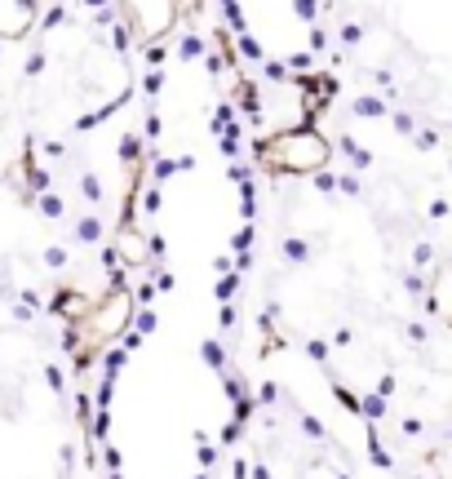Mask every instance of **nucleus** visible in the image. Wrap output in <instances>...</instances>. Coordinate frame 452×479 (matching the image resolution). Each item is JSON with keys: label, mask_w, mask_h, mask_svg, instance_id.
Instances as JSON below:
<instances>
[{"label": "nucleus", "mask_w": 452, "mask_h": 479, "mask_svg": "<svg viewBox=\"0 0 452 479\" xmlns=\"http://www.w3.org/2000/svg\"><path fill=\"white\" fill-rule=\"evenodd\" d=\"M102 369H107V378H116V373L125 369V351H111L107 360H102Z\"/></svg>", "instance_id": "nucleus-9"}, {"label": "nucleus", "mask_w": 452, "mask_h": 479, "mask_svg": "<svg viewBox=\"0 0 452 479\" xmlns=\"http://www.w3.org/2000/svg\"><path fill=\"white\" fill-rule=\"evenodd\" d=\"M151 302H155V288L142 284V288H138V306H151Z\"/></svg>", "instance_id": "nucleus-14"}, {"label": "nucleus", "mask_w": 452, "mask_h": 479, "mask_svg": "<svg viewBox=\"0 0 452 479\" xmlns=\"http://www.w3.org/2000/svg\"><path fill=\"white\" fill-rule=\"evenodd\" d=\"M235 288H240V271H226V275L218 280V302H231Z\"/></svg>", "instance_id": "nucleus-4"}, {"label": "nucleus", "mask_w": 452, "mask_h": 479, "mask_svg": "<svg viewBox=\"0 0 452 479\" xmlns=\"http://www.w3.org/2000/svg\"><path fill=\"white\" fill-rule=\"evenodd\" d=\"M279 400V386H275V382H262V386H258V400H253V404H275Z\"/></svg>", "instance_id": "nucleus-8"}, {"label": "nucleus", "mask_w": 452, "mask_h": 479, "mask_svg": "<svg viewBox=\"0 0 452 479\" xmlns=\"http://www.w3.org/2000/svg\"><path fill=\"white\" fill-rule=\"evenodd\" d=\"M360 417H364V421L386 417V400H381V395H364V400H360Z\"/></svg>", "instance_id": "nucleus-2"}, {"label": "nucleus", "mask_w": 452, "mask_h": 479, "mask_svg": "<svg viewBox=\"0 0 452 479\" xmlns=\"http://www.w3.org/2000/svg\"><path fill=\"white\" fill-rule=\"evenodd\" d=\"M368 457H373V466H381V471H390V453H386L381 444H377V435L368 430Z\"/></svg>", "instance_id": "nucleus-5"}, {"label": "nucleus", "mask_w": 452, "mask_h": 479, "mask_svg": "<svg viewBox=\"0 0 452 479\" xmlns=\"http://www.w3.org/2000/svg\"><path fill=\"white\" fill-rule=\"evenodd\" d=\"M301 430H306L310 439H324V421H319V417H310V413L301 417Z\"/></svg>", "instance_id": "nucleus-10"}, {"label": "nucleus", "mask_w": 452, "mask_h": 479, "mask_svg": "<svg viewBox=\"0 0 452 479\" xmlns=\"http://www.w3.org/2000/svg\"><path fill=\"white\" fill-rule=\"evenodd\" d=\"M333 395H337V404H342V408L360 413V395H355V391H346V386H333Z\"/></svg>", "instance_id": "nucleus-7"}, {"label": "nucleus", "mask_w": 452, "mask_h": 479, "mask_svg": "<svg viewBox=\"0 0 452 479\" xmlns=\"http://www.w3.org/2000/svg\"><path fill=\"white\" fill-rule=\"evenodd\" d=\"M231 479H249V462H235L231 466Z\"/></svg>", "instance_id": "nucleus-16"}, {"label": "nucleus", "mask_w": 452, "mask_h": 479, "mask_svg": "<svg viewBox=\"0 0 452 479\" xmlns=\"http://www.w3.org/2000/svg\"><path fill=\"white\" fill-rule=\"evenodd\" d=\"M45 267L49 271H67L71 267V249L67 244H49V249H45Z\"/></svg>", "instance_id": "nucleus-1"}, {"label": "nucleus", "mask_w": 452, "mask_h": 479, "mask_svg": "<svg viewBox=\"0 0 452 479\" xmlns=\"http://www.w3.org/2000/svg\"><path fill=\"white\" fill-rule=\"evenodd\" d=\"M213 462H218V453H213V448H204V444H200V466H213Z\"/></svg>", "instance_id": "nucleus-15"}, {"label": "nucleus", "mask_w": 452, "mask_h": 479, "mask_svg": "<svg viewBox=\"0 0 452 479\" xmlns=\"http://www.w3.org/2000/svg\"><path fill=\"white\" fill-rule=\"evenodd\" d=\"M134 328H138V337H147L151 328H155V311H151V306H142V311L134 315Z\"/></svg>", "instance_id": "nucleus-6"}, {"label": "nucleus", "mask_w": 452, "mask_h": 479, "mask_svg": "<svg viewBox=\"0 0 452 479\" xmlns=\"http://www.w3.org/2000/svg\"><path fill=\"white\" fill-rule=\"evenodd\" d=\"M306 351H310V360H328V346L324 342H306Z\"/></svg>", "instance_id": "nucleus-13"}, {"label": "nucleus", "mask_w": 452, "mask_h": 479, "mask_svg": "<svg viewBox=\"0 0 452 479\" xmlns=\"http://www.w3.org/2000/svg\"><path fill=\"white\" fill-rule=\"evenodd\" d=\"M107 430H111V417H107V408H98V417H93V439H107Z\"/></svg>", "instance_id": "nucleus-11"}, {"label": "nucleus", "mask_w": 452, "mask_h": 479, "mask_svg": "<svg viewBox=\"0 0 452 479\" xmlns=\"http://www.w3.org/2000/svg\"><path fill=\"white\" fill-rule=\"evenodd\" d=\"M200 355H204V364H209V369H226V351L218 342H200Z\"/></svg>", "instance_id": "nucleus-3"}, {"label": "nucleus", "mask_w": 452, "mask_h": 479, "mask_svg": "<svg viewBox=\"0 0 452 479\" xmlns=\"http://www.w3.org/2000/svg\"><path fill=\"white\" fill-rule=\"evenodd\" d=\"M111 479H120V471H116V475H111Z\"/></svg>", "instance_id": "nucleus-19"}, {"label": "nucleus", "mask_w": 452, "mask_h": 479, "mask_svg": "<svg viewBox=\"0 0 452 479\" xmlns=\"http://www.w3.org/2000/svg\"><path fill=\"white\" fill-rule=\"evenodd\" d=\"M45 378H49V386L62 395V369H58V364H49V369H45Z\"/></svg>", "instance_id": "nucleus-12"}, {"label": "nucleus", "mask_w": 452, "mask_h": 479, "mask_svg": "<svg viewBox=\"0 0 452 479\" xmlns=\"http://www.w3.org/2000/svg\"><path fill=\"white\" fill-rule=\"evenodd\" d=\"M195 479H209V475H195Z\"/></svg>", "instance_id": "nucleus-18"}, {"label": "nucleus", "mask_w": 452, "mask_h": 479, "mask_svg": "<svg viewBox=\"0 0 452 479\" xmlns=\"http://www.w3.org/2000/svg\"><path fill=\"white\" fill-rule=\"evenodd\" d=\"M249 475H253V479H271V471H266V466H249Z\"/></svg>", "instance_id": "nucleus-17"}]
</instances>
